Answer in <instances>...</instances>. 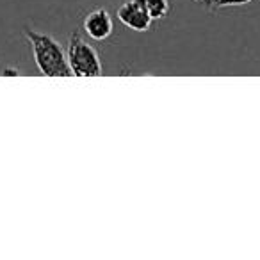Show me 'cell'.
I'll use <instances>...</instances> for the list:
<instances>
[{
	"label": "cell",
	"instance_id": "2",
	"mask_svg": "<svg viewBox=\"0 0 260 260\" xmlns=\"http://www.w3.org/2000/svg\"><path fill=\"white\" fill-rule=\"evenodd\" d=\"M68 64L72 75L75 77H98L102 75V61L98 52L89 43L80 38V32L75 30L68 41Z\"/></svg>",
	"mask_w": 260,
	"mask_h": 260
},
{
	"label": "cell",
	"instance_id": "3",
	"mask_svg": "<svg viewBox=\"0 0 260 260\" xmlns=\"http://www.w3.org/2000/svg\"><path fill=\"white\" fill-rule=\"evenodd\" d=\"M118 18L123 25L136 30V32L148 30L153 22L148 9H146L145 0H126V2H123L118 9Z\"/></svg>",
	"mask_w": 260,
	"mask_h": 260
},
{
	"label": "cell",
	"instance_id": "7",
	"mask_svg": "<svg viewBox=\"0 0 260 260\" xmlns=\"http://www.w3.org/2000/svg\"><path fill=\"white\" fill-rule=\"evenodd\" d=\"M192 2H205V0H192Z\"/></svg>",
	"mask_w": 260,
	"mask_h": 260
},
{
	"label": "cell",
	"instance_id": "4",
	"mask_svg": "<svg viewBox=\"0 0 260 260\" xmlns=\"http://www.w3.org/2000/svg\"><path fill=\"white\" fill-rule=\"evenodd\" d=\"M82 29L91 40L104 41L111 38L112 32H114V22H112V16L109 15L107 9L98 8L84 16Z\"/></svg>",
	"mask_w": 260,
	"mask_h": 260
},
{
	"label": "cell",
	"instance_id": "1",
	"mask_svg": "<svg viewBox=\"0 0 260 260\" xmlns=\"http://www.w3.org/2000/svg\"><path fill=\"white\" fill-rule=\"evenodd\" d=\"M25 38L29 40L30 47H32L34 62H36L38 70L41 75L45 77H70L72 70L68 64V55H66L64 48L55 41L50 34L47 32H38L27 27L23 30Z\"/></svg>",
	"mask_w": 260,
	"mask_h": 260
},
{
	"label": "cell",
	"instance_id": "5",
	"mask_svg": "<svg viewBox=\"0 0 260 260\" xmlns=\"http://www.w3.org/2000/svg\"><path fill=\"white\" fill-rule=\"evenodd\" d=\"M146 9H148L150 16L153 20H162L170 15L171 11V6H170V0H145Z\"/></svg>",
	"mask_w": 260,
	"mask_h": 260
},
{
	"label": "cell",
	"instance_id": "6",
	"mask_svg": "<svg viewBox=\"0 0 260 260\" xmlns=\"http://www.w3.org/2000/svg\"><path fill=\"white\" fill-rule=\"evenodd\" d=\"M251 0H205L203 4H207L210 9H221V8H232V6H246Z\"/></svg>",
	"mask_w": 260,
	"mask_h": 260
}]
</instances>
